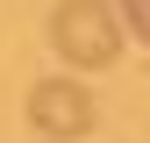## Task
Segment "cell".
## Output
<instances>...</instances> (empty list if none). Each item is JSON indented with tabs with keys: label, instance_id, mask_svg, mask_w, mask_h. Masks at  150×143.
Returning <instances> with one entry per match:
<instances>
[{
	"label": "cell",
	"instance_id": "6da1fadb",
	"mask_svg": "<svg viewBox=\"0 0 150 143\" xmlns=\"http://www.w3.org/2000/svg\"><path fill=\"white\" fill-rule=\"evenodd\" d=\"M50 50L71 72H107L122 57V14L107 0H57L50 7Z\"/></svg>",
	"mask_w": 150,
	"mask_h": 143
},
{
	"label": "cell",
	"instance_id": "7a4b0ae2",
	"mask_svg": "<svg viewBox=\"0 0 150 143\" xmlns=\"http://www.w3.org/2000/svg\"><path fill=\"white\" fill-rule=\"evenodd\" d=\"M29 122L43 136H57V143H79L93 122H100V107H93V93L79 79H36L29 86Z\"/></svg>",
	"mask_w": 150,
	"mask_h": 143
},
{
	"label": "cell",
	"instance_id": "3957f363",
	"mask_svg": "<svg viewBox=\"0 0 150 143\" xmlns=\"http://www.w3.org/2000/svg\"><path fill=\"white\" fill-rule=\"evenodd\" d=\"M122 22H129V29H136V36H143V43H150V0H122Z\"/></svg>",
	"mask_w": 150,
	"mask_h": 143
}]
</instances>
